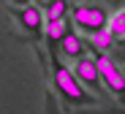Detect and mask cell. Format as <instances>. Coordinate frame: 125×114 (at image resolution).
Returning a JSON list of instances; mask_svg holds the SVG:
<instances>
[{
  "label": "cell",
  "mask_w": 125,
  "mask_h": 114,
  "mask_svg": "<svg viewBox=\"0 0 125 114\" xmlns=\"http://www.w3.org/2000/svg\"><path fill=\"white\" fill-rule=\"evenodd\" d=\"M49 60H52V87H54V93L71 103V106H95V95H90L84 87H82L73 76V71L60 60L57 49H49Z\"/></svg>",
  "instance_id": "cell-1"
},
{
  "label": "cell",
  "mask_w": 125,
  "mask_h": 114,
  "mask_svg": "<svg viewBox=\"0 0 125 114\" xmlns=\"http://www.w3.org/2000/svg\"><path fill=\"white\" fill-rule=\"evenodd\" d=\"M106 22H109V11L101 3H76L71 8V25L87 35L106 30Z\"/></svg>",
  "instance_id": "cell-2"
},
{
  "label": "cell",
  "mask_w": 125,
  "mask_h": 114,
  "mask_svg": "<svg viewBox=\"0 0 125 114\" xmlns=\"http://www.w3.org/2000/svg\"><path fill=\"white\" fill-rule=\"evenodd\" d=\"M95 68H98V76H101V84L109 90V93L125 103V73H122V68L109 57V54H103V52H95Z\"/></svg>",
  "instance_id": "cell-3"
},
{
  "label": "cell",
  "mask_w": 125,
  "mask_h": 114,
  "mask_svg": "<svg viewBox=\"0 0 125 114\" xmlns=\"http://www.w3.org/2000/svg\"><path fill=\"white\" fill-rule=\"evenodd\" d=\"M8 14L19 22V27H22L33 41L44 38V14H41V6H35V3H27V6H8Z\"/></svg>",
  "instance_id": "cell-4"
},
{
  "label": "cell",
  "mask_w": 125,
  "mask_h": 114,
  "mask_svg": "<svg viewBox=\"0 0 125 114\" xmlns=\"http://www.w3.org/2000/svg\"><path fill=\"white\" fill-rule=\"evenodd\" d=\"M73 76L76 82L84 87V90H93L95 95H103V84H101V76H98V68H95V60L93 57H79L73 60Z\"/></svg>",
  "instance_id": "cell-5"
},
{
  "label": "cell",
  "mask_w": 125,
  "mask_h": 114,
  "mask_svg": "<svg viewBox=\"0 0 125 114\" xmlns=\"http://www.w3.org/2000/svg\"><path fill=\"white\" fill-rule=\"evenodd\" d=\"M57 54H62V57H68V60H79V57H87V43L79 38V33L71 27L65 35L60 38V43H57Z\"/></svg>",
  "instance_id": "cell-6"
},
{
  "label": "cell",
  "mask_w": 125,
  "mask_h": 114,
  "mask_svg": "<svg viewBox=\"0 0 125 114\" xmlns=\"http://www.w3.org/2000/svg\"><path fill=\"white\" fill-rule=\"evenodd\" d=\"M71 27H73V25H71V19H68V16H65V19H57V22H44V35H46L49 49H57L60 38L65 35Z\"/></svg>",
  "instance_id": "cell-7"
},
{
  "label": "cell",
  "mask_w": 125,
  "mask_h": 114,
  "mask_svg": "<svg viewBox=\"0 0 125 114\" xmlns=\"http://www.w3.org/2000/svg\"><path fill=\"white\" fill-rule=\"evenodd\" d=\"M106 30H109V35L114 38V43H122V46H125V8H117V11L109 16Z\"/></svg>",
  "instance_id": "cell-8"
},
{
  "label": "cell",
  "mask_w": 125,
  "mask_h": 114,
  "mask_svg": "<svg viewBox=\"0 0 125 114\" xmlns=\"http://www.w3.org/2000/svg\"><path fill=\"white\" fill-rule=\"evenodd\" d=\"M41 14H44V22H57L68 16V0H46L41 6Z\"/></svg>",
  "instance_id": "cell-9"
},
{
  "label": "cell",
  "mask_w": 125,
  "mask_h": 114,
  "mask_svg": "<svg viewBox=\"0 0 125 114\" xmlns=\"http://www.w3.org/2000/svg\"><path fill=\"white\" fill-rule=\"evenodd\" d=\"M90 46H93L95 52H103V54H106V52L114 46V38L109 35V30H98V33L90 35Z\"/></svg>",
  "instance_id": "cell-10"
},
{
  "label": "cell",
  "mask_w": 125,
  "mask_h": 114,
  "mask_svg": "<svg viewBox=\"0 0 125 114\" xmlns=\"http://www.w3.org/2000/svg\"><path fill=\"white\" fill-rule=\"evenodd\" d=\"M46 111H49V114H62V111H60V106H57V98H54V93H52V90H46Z\"/></svg>",
  "instance_id": "cell-11"
},
{
  "label": "cell",
  "mask_w": 125,
  "mask_h": 114,
  "mask_svg": "<svg viewBox=\"0 0 125 114\" xmlns=\"http://www.w3.org/2000/svg\"><path fill=\"white\" fill-rule=\"evenodd\" d=\"M6 3H11V6H27V3H33V0H6Z\"/></svg>",
  "instance_id": "cell-12"
},
{
  "label": "cell",
  "mask_w": 125,
  "mask_h": 114,
  "mask_svg": "<svg viewBox=\"0 0 125 114\" xmlns=\"http://www.w3.org/2000/svg\"><path fill=\"white\" fill-rule=\"evenodd\" d=\"M112 3H125V0H112Z\"/></svg>",
  "instance_id": "cell-13"
},
{
  "label": "cell",
  "mask_w": 125,
  "mask_h": 114,
  "mask_svg": "<svg viewBox=\"0 0 125 114\" xmlns=\"http://www.w3.org/2000/svg\"><path fill=\"white\" fill-rule=\"evenodd\" d=\"M41 3H46V0H41Z\"/></svg>",
  "instance_id": "cell-14"
}]
</instances>
